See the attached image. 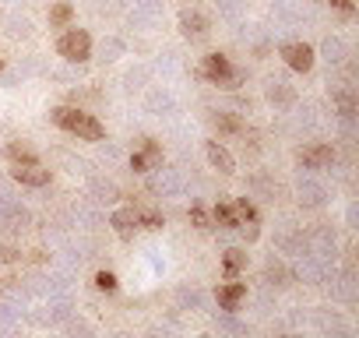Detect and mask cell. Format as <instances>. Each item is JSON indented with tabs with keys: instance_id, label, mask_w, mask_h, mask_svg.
<instances>
[{
	"instance_id": "2",
	"label": "cell",
	"mask_w": 359,
	"mask_h": 338,
	"mask_svg": "<svg viewBox=\"0 0 359 338\" xmlns=\"http://www.w3.org/2000/svg\"><path fill=\"white\" fill-rule=\"evenodd\" d=\"M198 78H205V81H212V85L233 92V88H240V85L247 81V71L236 67V64H233L229 57H222V53H208L205 64L198 67Z\"/></svg>"
},
{
	"instance_id": "7",
	"label": "cell",
	"mask_w": 359,
	"mask_h": 338,
	"mask_svg": "<svg viewBox=\"0 0 359 338\" xmlns=\"http://www.w3.org/2000/svg\"><path fill=\"white\" fill-rule=\"evenodd\" d=\"M331 162H334V148L331 144H306L299 151V165H306V169H327Z\"/></svg>"
},
{
	"instance_id": "30",
	"label": "cell",
	"mask_w": 359,
	"mask_h": 338,
	"mask_svg": "<svg viewBox=\"0 0 359 338\" xmlns=\"http://www.w3.org/2000/svg\"><path fill=\"white\" fill-rule=\"evenodd\" d=\"M327 4H331L334 11H341L345 18H352V15H355V4H352V0H327Z\"/></svg>"
},
{
	"instance_id": "9",
	"label": "cell",
	"mask_w": 359,
	"mask_h": 338,
	"mask_svg": "<svg viewBox=\"0 0 359 338\" xmlns=\"http://www.w3.org/2000/svg\"><path fill=\"white\" fill-rule=\"evenodd\" d=\"M243 299H247V285H243V282H226V285H219V306H222V310H240Z\"/></svg>"
},
{
	"instance_id": "5",
	"label": "cell",
	"mask_w": 359,
	"mask_h": 338,
	"mask_svg": "<svg viewBox=\"0 0 359 338\" xmlns=\"http://www.w3.org/2000/svg\"><path fill=\"white\" fill-rule=\"evenodd\" d=\"M282 60L292 67V71H299V74H306L310 67H313V60H317V53H313V46H306V43H282Z\"/></svg>"
},
{
	"instance_id": "1",
	"label": "cell",
	"mask_w": 359,
	"mask_h": 338,
	"mask_svg": "<svg viewBox=\"0 0 359 338\" xmlns=\"http://www.w3.org/2000/svg\"><path fill=\"white\" fill-rule=\"evenodd\" d=\"M50 120H53L57 127H64L67 134L81 137V141H102V137H106V127H102L92 113L74 109V106H57V109H50Z\"/></svg>"
},
{
	"instance_id": "3",
	"label": "cell",
	"mask_w": 359,
	"mask_h": 338,
	"mask_svg": "<svg viewBox=\"0 0 359 338\" xmlns=\"http://www.w3.org/2000/svg\"><path fill=\"white\" fill-rule=\"evenodd\" d=\"M57 53L67 60V64H85L92 57V36L85 29H67L60 39H57Z\"/></svg>"
},
{
	"instance_id": "31",
	"label": "cell",
	"mask_w": 359,
	"mask_h": 338,
	"mask_svg": "<svg viewBox=\"0 0 359 338\" xmlns=\"http://www.w3.org/2000/svg\"><path fill=\"white\" fill-rule=\"evenodd\" d=\"M165 106H172V99H169L165 92H155V95L148 99V109H165Z\"/></svg>"
},
{
	"instance_id": "18",
	"label": "cell",
	"mask_w": 359,
	"mask_h": 338,
	"mask_svg": "<svg viewBox=\"0 0 359 338\" xmlns=\"http://www.w3.org/2000/svg\"><path fill=\"white\" fill-rule=\"evenodd\" d=\"M134 219H137V226H141V229H162V226H165V219H162V212H155V208H144V212H134Z\"/></svg>"
},
{
	"instance_id": "27",
	"label": "cell",
	"mask_w": 359,
	"mask_h": 338,
	"mask_svg": "<svg viewBox=\"0 0 359 338\" xmlns=\"http://www.w3.org/2000/svg\"><path fill=\"white\" fill-rule=\"evenodd\" d=\"M191 222H194L198 229H208V226H212V219H208V212H205L201 205H194V208H191Z\"/></svg>"
},
{
	"instance_id": "8",
	"label": "cell",
	"mask_w": 359,
	"mask_h": 338,
	"mask_svg": "<svg viewBox=\"0 0 359 338\" xmlns=\"http://www.w3.org/2000/svg\"><path fill=\"white\" fill-rule=\"evenodd\" d=\"M180 32H184L187 39H205L208 36V18L201 11H180Z\"/></svg>"
},
{
	"instance_id": "33",
	"label": "cell",
	"mask_w": 359,
	"mask_h": 338,
	"mask_svg": "<svg viewBox=\"0 0 359 338\" xmlns=\"http://www.w3.org/2000/svg\"><path fill=\"white\" fill-rule=\"evenodd\" d=\"M0 71H4V60H0Z\"/></svg>"
},
{
	"instance_id": "6",
	"label": "cell",
	"mask_w": 359,
	"mask_h": 338,
	"mask_svg": "<svg viewBox=\"0 0 359 338\" xmlns=\"http://www.w3.org/2000/svg\"><path fill=\"white\" fill-rule=\"evenodd\" d=\"M11 177L25 187H46L50 184V169H43L39 162H15Z\"/></svg>"
},
{
	"instance_id": "29",
	"label": "cell",
	"mask_w": 359,
	"mask_h": 338,
	"mask_svg": "<svg viewBox=\"0 0 359 338\" xmlns=\"http://www.w3.org/2000/svg\"><path fill=\"white\" fill-rule=\"evenodd\" d=\"M22 257V250H15V247H8V243H0V264H15Z\"/></svg>"
},
{
	"instance_id": "21",
	"label": "cell",
	"mask_w": 359,
	"mask_h": 338,
	"mask_svg": "<svg viewBox=\"0 0 359 338\" xmlns=\"http://www.w3.org/2000/svg\"><path fill=\"white\" fill-rule=\"evenodd\" d=\"M180 187V180L172 177V173H158V177H151V191L155 194H172Z\"/></svg>"
},
{
	"instance_id": "14",
	"label": "cell",
	"mask_w": 359,
	"mask_h": 338,
	"mask_svg": "<svg viewBox=\"0 0 359 338\" xmlns=\"http://www.w3.org/2000/svg\"><path fill=\"white\" fill-rule=\"evenodd\" d=\"M109 226H113L120 236H127V233L137 226V219H134V208H116V212L109 215Z\"/></svg>"
},
{
	"instance_id": "20",
	"label": "cell",
	"mask_w": 359,
	"mask_h": 338,
	"mask_svg": "<svg viewBox=\"0 0 359 338\" xmlns=\"http://www.w3.org/2000/svg\"><path fill=\"white\" fill-rule=\"evenodd\" d=\"M212 219H215V222H219L222 229H240V222H236V212H233L229 205H215Z\"/></svg>"
},
{
	"instance_id": "25",
	"label": "cell",
	"mask_w": 359,
	"mask_h": 338,
	"mask_svg": "<svg viewBox=\"0 0 359 338\" xmlns=\"http://www.w3.org/2000/svg\"><path fill=\"white\" fill-rule=\"evenodd\" d=\"M99 53H102V60H116L123 53V43L120 39H102V50Z\"/></svg>"
},
{
	"instance_id": "15",
	"label": "cell",
	"mask_w": 359,
	"mask_h": 338,
	"mask_svg": "<svg viewBox=\"0 0 359 338\" xmlns=\"http://www.w3.org/2000/svg\"><path fill=\"white\" fill-rule=\"evenodd\" d=\"M320 53H324L327 64H341V60H345V43H341L338 36H327V39L320 43Z\"/></svg>"
},
{
	"instance_id": "32",
	"label": "cell",
	"mask_w": 359,
	"mask_h": 338,
	"mask_svg": "<svg viewBox=\"0 0 359 338\" xmlns=\"http://www.w3.org/2000/svg\"><path fill=\"white\" fill-rule=\"evenodd\" d=\"M285 338H299V334H285Z\"/></svg>"
},
{
	"instance_id": "12",
	"label": "cell",
	"mask_w": 359,
	"mask_h": 338,
	"mask_svg": "<svg viewBox=\"0 0 359 338\" xmlns=\"http://www.w3.org/2000/svg\"><path fill=\"white\" fill-rule=\"evenodd\" d=\"M334 106H338V116L341 120H352L355 116V92H352V85H338L334 88Z\"/></svg>"
},
{
	"instance_id": "23",
	"label": "cell",
	"mask_w": 359,
	"mask_h": 338,
	"mask_svg": "<svg viewBox=\"0 0 359 338\" xmlns=\"http://www.w3.org/2000/svg\"><path fill=\"white\" fill-rule=\"evenodd\" d=\"M299 201L303 205H320L324 201V191L317 184H299Z\"/></svg>"
},
{
	"instance_id": "26",
	"label": "cell",
	"mask_w": 359,
	"mask_h": 338,
	"mask_svg": "<svg viewBox=\"0 0 359 338\" xmlns=\"http://www.w3.org/2000/svg\"><path fill=\"white\" fill-rule=\"evenodd\" d=\"M134 8H137L141 15H148V18H158V15H162V4H158V0H134Z\"/></svg>"
},
{
	"instance_id": "34",
	"label": "cell",
	"mask_w": 359,
	"mask_h": 338,
	"mask_svg": "<svg viewBox=\"0 0 359 338\" xmlns=\"http://www.w3.org/2000/svg\"><path fill=\"white\" fill-rule=\"evenodd\" d=\"M116 4H123V0H116Z\"/></svg>"
},
{
	"instance_id": "35",
	"label": "cell",
	"mask_w": 359,
	"mask_h": 338,
	"mask_svg": "<svg viewBox=\"0 0 359 338\" xmlns=\"http://www.w3.org/2000/svg\"><path fill=\"white\" fill-rule=\"evenodd\" d=\"M205 338H208V334H205Z\"/></svg>"
},
{
	"instance_id": "17",
	"label": "cell",
	"mask_w": 359,
	"mask_h": 338,
	"mask_svg": "<svg viewBox=\"0 0 359 338\" xmlns=\"http://www.w3.org/2000/svg\"><path fill=\"white\" fill-rule=\"evenodd\" d=\"M215 127L219 130H226V134H243L247 127H243V120H236L233 113H226V109H219L215 113Z\"/></svg>"
},
{
	"instance_id": "28",
	"label": "cell",
	"mask_w": 359,
	"mask_h": 338,
	"mask_svg": "<svg viewBox=\"0 0 359 338\" xmlns=\"http://www.w3.org/2000/svg\"><path fill=\"white\" fill-rule=\"evenodd\" d=\"M95 285H99L102 292H113V289H116V275H113V271H99V275H95Z\"/></svg>"
},
{
	"instance_id": "19",
	"label": "cell",
	"mask_w": 359,
	"mask_h": 338,
	"mask_svg": "<svg viewBox=\"0 0 359 338\" xmlns=\"http://www.w3.org/2000/svg\"><path fill=\"white\" fill-rule=\"evenodd\" d=\"M233 212H236V222H240V226H247V222L257 226V212H254V205H250L247 198H240V201L233 205Z\"/></svg>"
},
{
	"instance_id": "11",
	"label": "cell",
	"mask_w": 359,
	"mask_h": 338,
	"mask_svg": "<svg viewBox=\"0 0 359 338\" xmlns=\"http://www.w3.org/2000/svg\"><path fill=\"white\" fill-rule=\"evenodd\" d=\"M268 99H271L275 106H292V102H296V92L289 88V81H282V78H268Z\"/></svg>"
},
{
	"instance_id": "13",
	"label": "cell",
	"mask_w": 359,
	"mask_h": 338,
	"mask_svg": "<svg viewBox=\"0 0 359 338\" xmlns=\"http://www.w3.org/2000/svg\"><path fill=\"white\" fill-rule=\"evenodd\" d=\"M71 22H74V8L67 4V0H57V4L50 8V25L53 29H71Z\"/></svg>"
},
{
	"instance_id": "22",
	"label": "cell",
	"mask_w": 359,
	"mask_h": 338,
	"mask_svg": "<svg viewBox=\"0 0 359 338\" xmlns=\"http://www.w3.org/2000/svg\"><path fill=\"white\" fill-rule=\"evenodd\" d=\"M8 155H11L15 162H39V158H36V151H32L29 144H18V141H11V144H8Z\"/></svg>"
},
{
	"instance_id": "4",
	"label": "cell",
	"mask_w": 359,
	"mask_h": 338,
	"mask_svg": "<svg viewBox=\"0 0 359 338\" xmlns=\"http://www.w3.org/2000/svg\"><path fill=\"white\" fill-rule=\"evenodd\" d=\"M158 165H162V144L144 137V144L130 155V169L134 173H151V169H158Z\"/></svg>"
},
{
	"instance_id": "24",
	"label": "cell",
	"mask_w": 359,
	"mask_h": 338,
	"mask_svg": "<svg viewBox=\"0 0 359 338\" xmlns=\"http://www.w3.org/2000/svg\"><path fill=\"white\" fill-rule=\"evenodd\" d=\"M29 29H32V25H29L25 18H8V36H11V39H22V36H29Z\"/></svg>"
},
{
	"instance_id": "16",
	"label": "cell",
	"mask_w": 359,
	"mask_h": 338,
	"mask_svg": "<svg viewBox=\"0 0 359 338\" xmlns=\"http://www.w3.org/2000/svg\"><path fill=\"white\" fill-rule=\"evenodd\" d=\"M222 264H226V275H240V271L247 268V250L229 247V250H226V257H222Z\"/></svg>"
},
{
	"instance_id": "10",
	"label": "cell",
	"mask_w": 359,
	"mask_h": 338,
	"mask_svg": "<svg viewBox=\"0 0 359 338\" xmlns=\"http://www.w3.org/2000/svg\"><path fill=\"white\" fill-rule=\"evenodd\" d=\"M205 151H208V162L219 169V173H236V158H233L219 141H208V144H205Z\"/></svg>"
}]
</instances>
